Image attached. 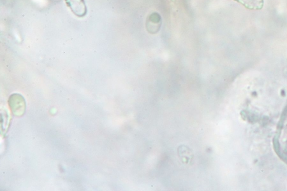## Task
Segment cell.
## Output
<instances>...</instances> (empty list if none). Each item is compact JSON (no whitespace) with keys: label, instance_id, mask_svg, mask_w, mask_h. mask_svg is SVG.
I'll return each mask as SVG.
<instances>
[{"label":"cell","instance_id":"cell-1","mask_svg":"<svg viewBox=\"0 0 287 191\" xmlns=\"http://www.w3.org/2000/svg\"><path fill=\"white\" fill-rule=\"evenodd\" d=\"M235 1L253 10L261 9L264 5V0H235Z\"/></svg>","mask_w":287,"mask_h":191}]
</instances>
